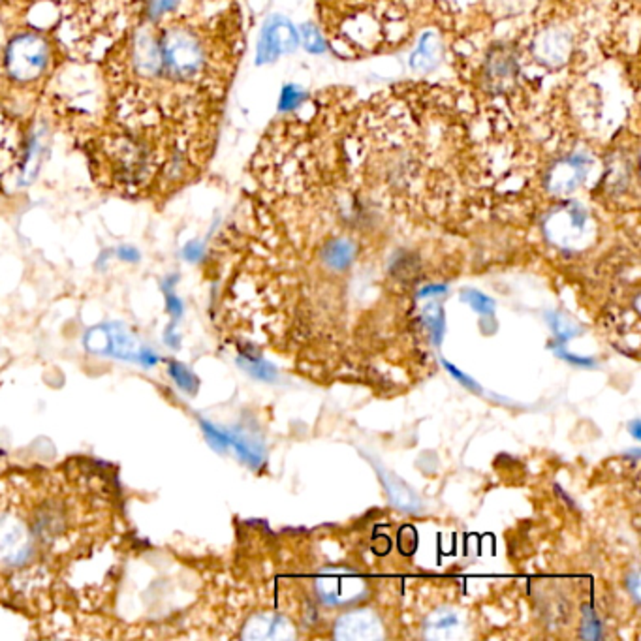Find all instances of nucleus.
I'll return each mask as SVG.
<instances>
[{
    "mask_svg": "<svg viewBox=\"0 0 641 641\" xmlns=\"http://www.w3.org/2000/svg\"><path fill=\"white\" fill-rule=\"evenodd\" d=\"M243 637L256 641H286L295 637V629L288 619L281 615L260 613L244 624Z\"/></svg>",
    "mask_w": 641,
    "mask_h": 641,
    "instance_id": "8",
    "label": "nucleus"
},
{
    "mask_svg": "<svg viewBox=\"0 0 641 641\" xmlns=\"http://www.w3.org/2000/svg\"><path fill=\"white\" fill-rule=\"evenodd\" d=\"M376 469H378V474H381V480L386 487L389 501L399 509H405V512H416L421 504L420 497L416 495V491L408 484H405L403 480H399L393 472H389L382 467H376Z\"/></svg>",
    "mask_w": 641,
    "mask_h": 641,
    "instance_id": "11",
    "label": "nucleus"
},
{
    "mask_svg": "<svg viewBox=\"0 0 641 641\" xmlns=\"http://www.w3.org/2000/svg\"><path fill=\"white\" fill-rule=\"evenodd\" d=\"M637 427H639V421L636 420V421H634V437H636V438H639V433H637Z\"/></svg>",
    "mask_w": 641,
    "mask_h": 641,
    "instance_id": "32",
    "label": "nucleus"
},
{
    "mask_svg": "<svg viewBox=\"0 0 641 641\" xmlns=\"http://www.w3.org/2000/svg\"><path fill=\"white\" fill-rule=\"evenodd\" d=\"M548 322L558 342H566L568 339L581 333V325L566 316L565 312H548Z\"/></svg>",
    "mask_w": 641,
    "mask_h": 641,
    "instance_id": "15",
    "label": "nucleus"
},
{
    "mask_svg": "<svg viewBox=\"0 0 641 641\" xmlns=\"http://www.w3.org/2000/svg\"><path fill=\"white\" fill-rule=\"evenodd\" d=\"M45 156V145H44V132H35L30 136L27 149H25V156L21 162V180L25 185H28L32 179H35L40 172V166Z\"/></svg>",
    "mask_w": 641,
    "mask_h": 641,
    "instance_id": "12",
    "label": "nucleus"
},
{
    "mask_svg": "<svg viewBox=\"0 0 641 641\" xmlns=\"http://www.w3.org/2000/svg\"><path fill=\"white\" fill-rule=\"evenodd\" d=\"M465 621L457 610L442 607L425 621V636L433 639H455L463 636Z\"/></svg>",
    "mask_w": 641,
    "mask_h": 641,
    "instance_id": "10",
    "label": "nucleus"
},
{
    "mask_svg": "<svg viewBox=\"0 0 641 641\" xmlns=\"http://www.w3.org/2000/svg\"><path fill=\"white\" fill-rule=\"evenodd\" d=\"M117 254H119V258L124 260V261H138V260H140L138 249H134V246H128V244L121 246V249L117 251Z\"/></svg>",
    "mask_w": 641,
    "mask_h": 641,
    "instance_id": "28",
    "label": "nucleus"
},
{
    "mask_svg": "<svg viewBox=\"0 0 641 641\" xmlns=\"http://www.w3.org/2000/svg\"><path fill=\"white\" fill-rule=\"evenodd\" d=\"M335 637L344 641H376L384 637L382 621L369 610L342 615L335 622Z\"/></svg>",
    "mask_w": 641,
    "mask_h": 641,
    "instance_id": "5",
    "label": "nucleus"
},
{
    "mask_svg": "<svg viewBox=\"0 0 641 641\" xmlns=\"http://www.w3.org/2000/svg\"><path fill=\"white\" fill-rule=\"evenodd\" d=\"M549 349H553L558 356H561L563 359H566V361H570V364L572 365H578V367H593L595 365V359H590V357H580V356H573V354H570V352H566L565 349H561V347H557V344H549Z\"/></svg>",
    "mask_w": 641,
    "mask_h": 641,
    "instance_id": "26",
    "label": "nucleus"
},
{
    "mask_svg": "<svg viewBox=\"0 0 641 641\" xmlns=\"http://www.w3.org/2000/svg\"><path fill=\"white\" fill-rule=\"evenodd\" d=\"M32 555V531L18 517L0 516V561L20 566Z\"/></svg>",
    "mask_w": 641,
    "mask_h": 641,
    "instance_id": "4",
    "label": "nucleus"
},
{
    "mask_svg": "<svg viewBox=\"0 0 641 641\" xmlns=\"http://www.w3.org/2000/svg\"><path fill=\"white\" fill-rule=\"evenodd\" d=\"M442 365L448 369V373H450V374H452V376L455 378V381H457L459 384H461V386L469 388L470 391H482V388L478 386V382H474L470 376H467L465 373H461V371H459V369H457L455 365H452V364H450V361H446V359H444V361H442Z\"/></svg>",
    "mask_w": 641,
    "mask_h": 641,
    "instance_id": "24",
    "label": "nucleus"
},
{
    "mask_svg": "<svg viewBox=\"0 0 641 641\" xmlns=\"http://www.w3.org/2000/svg\"><path fill=\"white\" fill-rule=\"evenodd\" d=\"M581 636L587 639H598L600 637V622L597 613L587 605L583 612V624H581Z\"/></svg>",
    "mask_w": 641,
    "mask_h": 641,
    "instance_id": "23",
    "label": "nucleus"
},
{
    "mask_svg": "<svg viewBox=\"0 0 641 641\" xmlns=\"http://www.w3.org/2000/svg\"><path fill=\"white\" fill-rule=\"evenodd\" d=\"M305 100V92L295 87V85H286L281 92V100H278V109L281 111H290V109H295L300 108Z\"/></svg>",
    "mask_w": 641,
    "mask_h": 641,
    "instance_id": "21",
    "label": "nucleus"
},
{
    "mask_svg": "<svg viewBox=\"0 0 641 641\" xmlns=\"http://www.w3.org/2000/svg\"><path fill=\"white\" fill-rule=\"evenodd\" d=\"M239 365L252 374L254 378H258V381H264V382H273L276 378V371L271 364H268V361L264 359H239Z\"/></svg>",
    "mask_w": 641,
    "mask_h": 641,
    "instance_id": "17",
    "label": "nucleus"
},
{
    "mask_svg": "<svg viewBox=\"0 0 641 641\" xmlns=\"http://www.w3.org/2000/svg\"><path fill=\"white\" fill-rule=\"evenodd\" d=\"M183 256L188 260V261H198L202 260L204 256V244L200 241H190L185 244L183 249Z\"/></svg>",
    "mask_w": 641,
    "mask_h": 641,
    "instance_id": "27",
    "label": "nucleus"
},
{
    "mask_svg": "<svg viewBox=\"0 0 641 641\" xmlns=\"http://www.w3.org/2000/svg\"><path fill=\"white\" fill-rule=\"evenodd\" d=\"M166 305H168V310L172 312L173 316H179L180 310H183V303H180V300L177 298V295H173L172 292L166 295Z\"/></svg>",
    "mask_w": 641,
    "mask_h": 641,
    "instance_id": "29",
    "label": "nucleus"
},
{
    "mask_svg": "<svg viewBox=\"0 0 641 641\" xmlns=\"http://www.w3.org/2000/svg\"><path fill=\"white\" fill-rule=\"evenodd\" d=\"M202 425H204V429H205V435L211 438V442L215 444L217 448H226V446H229V444H232V437H229L228 433L219 431L217 427H212V425L207 423V421H202Z\"/></svg>",
    "mask_w": 641,
    "mask_h": 641,
    "instance_id": "25",
    "label": "nucleus"
},
{
    "mask_svg": "<svg viewBox=\"0 0 641 641\" xmlns=\"http://www.w3.org/2000/svg\"><path fill=\"white\" fill-rule=\"evenodd\" d=\"M444 292H448L446 286H440V284H431V286H425L421 292H420V298H433V295H440Z\"/></svg>",
    "mask_w": 641,
    "mask_h": 641,
    "instance_id": "30",
    "label": "nucleus"
},
{
    "mask_svg": "<svg viewBox=\"0 0 641 641\" xmlns=\"http://www.w3.org/2000/svg\"><path fill=\"white\" fill-rule=\"evenodd\" d=\"M170 374L180 389L194 393L196 388H198V381H196V376L185 365L177 364V361H170Z\"/></svg>",
    "mask_w": 641,
    "mask_h": 641,
    "instance_id": "18",
    "label": "nucleus"
},
{
    "mask_svg": "<svg viewBox=\"0 0 641 641\" xmlns=\"http://www.w3.org/2000/svg\"><path fill=\"white\" fill-rule=\"evenodd\" d=\"M629 585H630V589H632V593H634V597L637 598V575H632V578H630V581H629Z\"/></svg>",
    "mask_w": 641,
    "mask_h": 641,
    "instance_id": "31",
    "label": "nucleus"
},
{
    "mask_svg": "<svg viewBox=\"0 0 641 641\" xmlns=\"http://www.w3.org/2000/svg\"><path fill=\"white\" fill-rule=\"evenodd\" d=\"M322 258L327 268L335 271L347 269L356 258V244L349 239H333L325 244Z\"/></svg>",
    "mask_w": 641,
    "mask_h": 641,
    "instance_id": "13",
    "label": "nucleus"
},
{
    "mask_svg": "<svg viewBox=\"0 0 641 641\" xmlns=\"http://www.w3.org/2000/svg\"><path fill=\"white\" fill-rule=\"evenodd\" d=\"M463 301H467L476 312H478V315L489 316V315H493V310H495V301L487 298V295H484L478 290H465Z\"/></svg>",
    "mask_w": 641,
    "mask_h": 641,
    "instance_id": "19",
    "label": "nucleus"
},
{
    "mask_svg": "<svg viewBox=\"0 0 641 641\" xmlns=\"http://www.w3.org/2000/svg\"><path fill=\"white\" fill-rule=\"evenodd\" d=\"M49 64V45L36 32H21L4 49V70L18 84L38 79Z\"/></svg>",
    "mask_w": 641,
    "mask_h": 641,
    "instance_id": "2",
    "label": "nucleus"
},
{
    "mask_svg": "<svg viewBox=\"0 0 641 641\" xmlns=\"http://www.w3.org/2000/svg\"><path fill=\"white\" fill-rule=\"evenodd\" d=\"M164 72L177 81L198 77L205 67V49L187 28H170L158 38Z\"/></svg>",
    "mask_w": 641,
    "mask_h": 641,
    "instance_id": "1",
    "label": "nucleus"
},
{
    "mask_svg": "<svg viewBox=\"0 0 641 641\" xmlns=\"http://www.w3.org/2000/svg\"><path fill=\"white\" fill-rule=\"evenodd\" d=\"M423 322L425 325L429 327V333L435 344H440L442 337H444V312L442 307L438 303H429L423 308Z\"/></svg>",
    "mask_w": 641,
    "mask_h": 641,
    "instance_id": "16",
    "label": "nucleus"
},
{
    "mask_svg": "<svg viewBox=\"0 0 641 641\" xmlns=\"http://www.w3.org/2000/svg\"><path fill=\"white\" fill-rule=\"evenodd\" d=\"M301 32H303V44H305L307 52L316 53V55L325 52V40L322 38L320 30L315 25H310V23L303 25Z\"/></svg>",
    "mask_w": 641,
    "mask_h": 641,
    "instance_id": "20",
    "label": "nucleus"
},
{
    "mask_svg": "<svg viewBox=\"0 0 641 641\" xmlns=\"http://www.w3.org/2000/svg\"><path fill=\"white\" fill-rule=\"evenodd\" d=\"M179 3L180 0H149V3H147V18L151 21H156L164 18L166 13L173 12L179 6Z\"/></svg>",
    "mask_w": 641,
    "mask_h": 641,
    "instance_id": "22",
    "label": "nucleus"
},
{
    "mask_svg": "<svg viewBox=\"0 0 641 641\" xmlns=\"http://www.w3.org/2000/svg\"><path fill=\"white\" fill-rule=\"evenodd\" d=\"M300 44V36L295 27L283 18V15H273L261 28V35L258 40V52L256 62L266 64L273 62L278 57L292 53Z\"/></svg>",
    "mask_w": 641,
    "mask_h": 641,
    "instance_id": "3",
    "label": "nucleus"
},
{
    "mask_svg": "<svg viewBox=\"0 0 641 641\" xmlns=\"http://www.w3.org/2000/svg\"><path fill=\"white\" fill-rule=\"evenodd\" d=\"M590 170V160L585 155H575L553 166L549 173V188L555 194H566L578 188Z\"/></svg>",
    "mask_w": 641,
    "mask_h": 641,
    "instance_id": "7",
    "label": "nucleus"
},
{
    "mask_svg": "<svg viewBox=\"0 0 641 641\" xmlns=\"http://www.w3.org/2000/svg\"><path fill=\"white\" fill-rule=\"evenodd\" d=\"M132 60L136 72L141 77H156L164 72L162 64V52H160V40L155 38L151 32L141 30L134 40L132 47Z\"/></svg>",
    "mask_w": 641,
    "mask_h": 641,
    "instance_id": "9",
    "label": "nucleus"
},
{
    "mask_svg": "<svg viewBox=\"0 0 641 641\" xmlns=\"http://www.w3.org/2000/svg\"><path fill=\"white\" fill-rule=\"evenodd\" d=\"M320 598L327 604H347L361 598L365 593V583L350 572L325 573L316 583Z\"/></svg>",
    "mask_w": 641,
    "mask_h": 641,
    "instance_id": "6",
    "label": "nucleus"
},
{
    "mask_svg": "<svg viewBox=\"0 0 641 641\" xmlns=\"http://www.w3.org/2000/svg\"><path fill=\"white\" fill-rule=\"evenodd\" d=\"M438 59H440V44L435 35L427 32V35L420 40V47L416 49V53L410 57V67L420 72H427L437 67Z\"/></svg>",
    "mask_w": 641,
    "mask_h": 641,
    "instance_id": "14",
    "label": "nucleus"
}]
</instances>
